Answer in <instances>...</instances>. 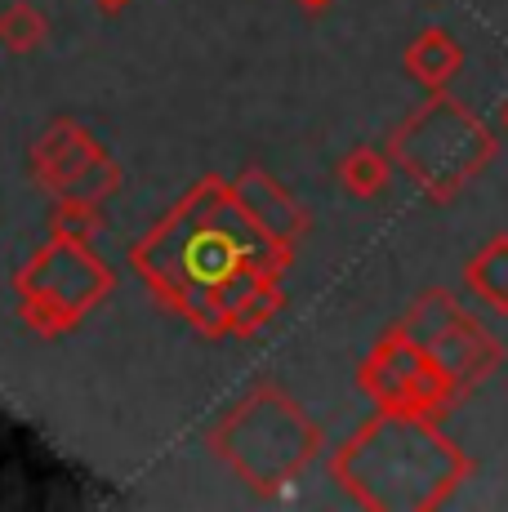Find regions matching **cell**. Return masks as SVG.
Instances as JSON below:
<instances>
[{"label":"cell","mask_w":508,"mask_h":512,"mask_svg":"<svg viewBox=\"0 0 508 512\" xmlns=\"http://www.w3.org/2000/svg\"><path fill=\"white\" fill-rule=\"evenodd\" d=\"M295 245L263 228L232 183L201 179L156 228L130 245V268L205 339H246L281 308Z\"/></svg>","instance_id":"6da1fadb"},{"label":"cell","mask_w":508,"mask_h":512,"mask_svg":"<svg viewBox=\"0 0 508 512\" xmlns=\"http://www.w3.org/2000/svg\"><path fill=\"white\" fill-rule=\"evenodd\" d=\"M464 290L473 294L477 303H486L495 317H508V232L491 236V241L464 263Z\"/></svg>","instance_id":"8fae6325"},{"label":"cell","mask_w":508,"mask_h":512,"mask_svg":"<svg viewBox=\"0 0 508 512\" xmlns=\"http://www.w3.org/2000/svg\"><path fill=\"white\" fill-rule=\"evenodd\" d=\"M397 326L415 343H424V348L451 370V379L464 392L477 388L482 379H491L504 361L500 339H495L451 290H424L406 308V317L397 321Z\"/></svg>","instance_id":"52a82bcc"},{"label":"cell","mask_w":508,"mask_h":512,"mask_svg":"<svg viewBox=\"0 0 508 512\" xmlns=\"http://www.w3.org/2000/svg\"><path fill=\"white\" fill-rule=\"evenodd\" d=\"M232 192H237V201L246 205L254 219L263 223L272 236H281V241L295 245L299 236L308 232V210L295 201V196L286 192L277 179H272L268 170H259V165H250V170H241L237 179H232Z\"/></svg>","instance_id":"9c48e42d"},{"label":"cell","mask_w":508,"mask_h":512,"mask_svg":"<svg viewBox=\"0 0 508 512\" xmlns=\"http://www.w3.org/2000/svg\"><path fill=\"white\" fill-rule=\"evenodd\" d=\"M339 183H344V192L357 196V201H375V196H384L388 183H393V156L379 152V147H353V152L339 161Z\"/></svg>","instance_id":"7c38bea8"},{"label":"cell","mask_w":508,"mask_h":512,"mask_svg":"<svg viewBox=\"0 0 508 512\" xmlns=\"http://www.w3.org/2000/svg\"><path fill=\"white\" fill-rule=\"evenodd\" d=\"M210 450L223 459L254 495L272 499L290 490L321 455L326 437L304 415L290 392L259 383L210 428Z\"/></svg>","instance_id":"3957f363"},{"label":"cell","mask_w":508,"mask_h":512,"mask_svg":"<svg viewBox=\"0 0 508 512\" xmlns=\"http://www.w3.org/2000/svg\"><path fill=\"white\" fill-rule=\"evenodd\" d=\"M304 9H326V5H335V0H299Z\"/></svg>","instance_id":"2e32d148"},{"label":"cell","mask_w":508,"mask_h":512,"mask_svg":"<svg viewBox=\"0 0 508 512\" xmlns=\"http://www.w3.org/2000/svg\"><path fill=\"white\" fill-rule=\"evenodd\" d=\"M500 125H504V134H508V103L500 107Z\"/></svg>","instance_id":"e0dca14e"},{"label":"cell","mask_w":508,"mask_h":512,"mask_svg":"<svg viewBox=\"0 0 508 512\" xmlns=\"http://www.w3.org/2000/svg\"><path fill=\"white\" fill-rule=\"evenodd\" d=\"M50 232L67 236V241H85V245H90L94 236L103 232V210H99V205H90V201H54Z\"/></svg>","instance_id":"5bb4252c"},{"label":"cell","mask_w":508,"mask_h":512,"mask_svg":"<svg viewBox=\"0 0 508 512\" xmlns=\"http://www.w3.org/2000/svg\"><path fill=\"white\" fill-rule=\"evenodd\" d=\"M500 152L495 130L451 94H428L388 139V156L428 201H455Z\"/></svg>","instance_id":"277c9868"},{"label":"cell","mask_w":508,"mask_h":512,"mask_svg":"<svg viewBox=\"0 0 508 512\" xmlns=\"http://www.w3.org/2000/svg\"><path fill=\"white\" fill-rule=\"evenodd\" d=\"M112 285L116 272L107 268V259H99L85 241H67V236L50 232V241L14 277L18 317L41 339H58V334L81 326L112 294Z\"/></svg>","instance_id":"5b68a950"},{"label":"cell","mask_w":508,"mask_h":512,"mask_svg":"<svg viewBox=\"0 0 508 512\" xmlns=\"http://www.w3.org/2000/svg\"><path fill=\"white\" fill-rule=\"evenodd\" d=\"M94 5H99V9H103V14H121V9H125V5H130V0H94Z\"/></svg>","instance_id":"9a60e30c"},{"label":"cell","mask_w":508,"mask_h":512,"mask_svg":"<svg viewBox=\"0 0 508 512\" xmlns=\"http://www.w3.org/2000/svg\"><path fill=\"white\" fill-rule=\"evenodd\" d=\"M464 67V45L446 27H424L406 49V76L428 94H442Z\"/></svg>","instance_id":"30bf717a"},{"label":"cell","mask_w":508,"mask_h":512,"mask_svg":"<svg viewBox=\"0 0 508 512\" xmlns=\"http://www.w3.org/2000/svg\"><path fill=\"white\" fill-rule=\"evenodd\" d=\"M45 41H50V18L36 5L18 0V5L0 9V45H5L9 54H36Z\"/></svg>","instance_id":"4fadbf2b"},{"label":"cell","mask_w":508,"mask_h":512,"mask_svg":"<svg viewBox=\"0 0 508 512\" xmlns=\"http://www.w3.org/2000/svg\"><path fill=\"white\" fill-rule=\"evenodd\" d=\"M339 490L370 512H433L473 477V459L437 428V415L375 410L330 455Z\"/></svg>","instance_id":"7a4b0ae2"},{"label":"cell","mask_w":508,"mask_h":512,"mask_svg":"<svg viewBox=\"0 0 508 512\" xmlns=\"http://www.w3.org/2000/svg\"><path fill=\"white\" fill-rule=\"evenodd\" d=\"M27 174L54 201L103 205L121 192V165L81 121H50L27 152Z\"/></svg>","instance_id":"ba28073f"},{"label":"cell","mask_w":508,"mask_h":512,"mask_svg":"<svg viewBox=\"0 0 508 512\" xmlns=\"http://www.w3.org/2000/svg\"><path fill=\"white\" fill-rule=\"evenodd\" d=\"M357 388L375 401V410H415V415H446L455 397H464L451 370L402 326H393L370 348V357L357 366Z\"/></svg>","instance_id":"8992f818"}]
</instances>
